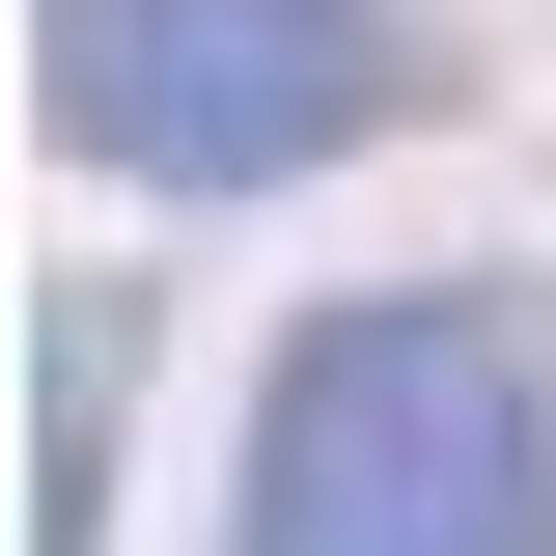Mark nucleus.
<instances>
[{"label": "nucleus", "mask_w": 556, "mask_h": 556, "mask_svg": "<svg viewBox=\"0 0 556 556\" xmlns=\"http://www.w3.org/2000/svg\"><path fill=\"white\" fill-rule=\"evenodd\" d=\"M251 556H556V306H334L251 417Z\"/></svg>", "instance_id": "nucleus-1"}, {"label": "nucleus", "mask_w": 556, "mask_h": 556, "mask_svg": "<svg viewBox=\"0 0 556 556\" xmlns=\"http://www.w3.org/2000/svg\"><path fill=\"white\" fill-rule=\"evenodd\" d=\"M56 139H112L139 195H251L390 112V0H28Z\"/></svg>", "instance_id": "nucleus-2"}, {"label": "nucleus", "mask_w": 556, "mask_h": 556, "mask_svg": "<svg viewBox=\"0 0 556 556\" xmlns=\"http://www.w3.org/2000/svg\"><path fill=\"white\" fill-rule=\"evenodd\" d=\"M28 417H56V445H28V556H84V529H112V306L28 334Z\"/></svg>", "instance_id": "nucleus-3"}]
</instances>
